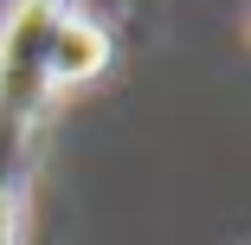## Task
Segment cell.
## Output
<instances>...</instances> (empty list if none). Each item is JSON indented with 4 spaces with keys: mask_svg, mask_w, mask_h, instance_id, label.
Listing matches in <instances>:
<instances>
[{
    "mask_svg": "<svg viewBox=\"0 0 251 245\" xmlns=\"http://www.w3.org/2000/svg\"><path fill=\"white\" fill-rule=\"evenodd\" d=\"M110 65V32L84 20V13H58L52 20V39H45V78H52V90H71V84H90L97 71Z\"/></svg>",
    "mask_w": 251,
    "mask_h": 245,
    "instance_id": "1",
    "label": "cell"
},
{
    "mask_svg": "<svg viewBox=\"0 0 251 245\" xmlns=\"http://www.w3.org/2000/svg\"><path fill=\"white\" fill-rule=\"evenodd\" d=\"M20 213H26L20 174H0V245H20Z\"/></svg>",
    "mask_w": 251,
    "mask_h": 245,
    "instance_id": "2",
    "label": "cell"
}]
</instances>
